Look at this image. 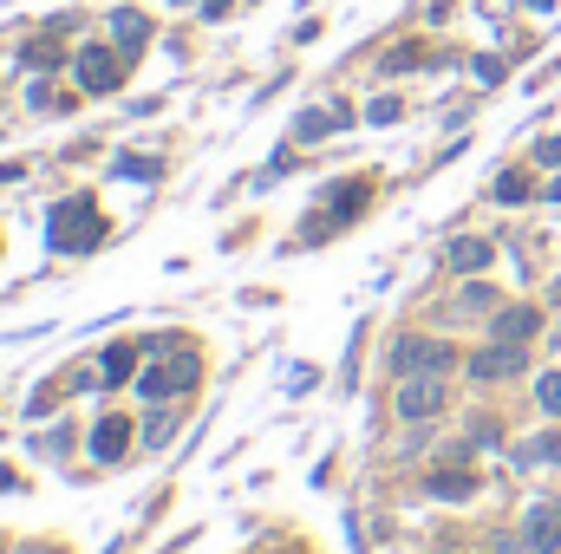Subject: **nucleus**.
Instances as JSON below:
<instances>
[{
    "label": "nucleus",
    "instance_id": "ddd939ff",
    "mask_svg": "<svg viewBox=\"0 0 561 554\" xmlns=\"http://www.w3.org/2000/svg\"><path fill=\"white\" fill-rule=\"evenodd\" d=\"M470 489H477L470 470H437V476H431V496H437V503H463Z\"/></svg>",
    "mask_w": 561,
    "mask_h": 554
},
{
    "label": "nucleus",
    "instance_id": "393cba45",
    "mask_svg": "<svg viewBox=\"0 0 561 554\" xmlns=\"http://www.w3.org/2000/svg\"><path fill=\"white\" fill-rule=\"evenodd\" d=\"M490 554H523V549H516V542H496V549H490Z\"/></svg>",
    "mask_w": 561,
    "mask_h": 554
},
{
    "label": "nucleus",
    "instance_id": "20e7f679",
    "mask_svg": "<svg viewBox=\"0 0 561 554\" xmlns=\"http://www.w3.org/2000/svg\"><path fill=\"white\" fill-rule=\"evenodd\" d=\"M529 366V346H510V339H490L483 353H470V379L477 385H496V379H516Z\"/></svg>",
    "mask_w": 561,
    "mask_h": 554
},
{
    "label": "nucleus",
    "instance_id": "5701e85b",
    "mask_svg": "<svg viewBox=\"0 0 561 554\" xmlns=\"http://www.w3.org/2000/svg\"><path fill=\"white\" fill-rule=\"evenodd\" d=\"M536 157H542V170H561V138H542V150H536Z\"/></svg>",
    "mask_w": 561,
    "mask_h": 554
},
{
    "label": "nucleus",
    "instance_id": "1a4fd4ad",
    "mask_svg": "<svg viewBox=\"0 0 561 554\" xmlns=\"http://www.w3.org/2000/svg\"><path fill=\"white\" fill-rule=\"evenodd\" d=\"M144 39H150V20H144L138 7H118V13H112V46H118L125 59H138Z\"/></svg>",
    "mask_w": 561,
    "mask_h": 554
},
{
    "label": "nucleus",
    "instance_id": "0eeeda50",
    "mask_svg": "<svg viewBox=\"0 0 561 554\" xmlns=\"http://www.w3.org/2000/svg\"><path fill=\"white\" fill-rule=\"evenodd\" d=\"M542 333V313L536 307H503L496 320H490V339H510V346H523V339H536Z\"/></svg>",
    "mask_w": 561,
    "mask_h": 554
},
{
    "label": "nucleus",
    "instance_id": "dca6fc26",
    "mask_svg": "<svg viewBox=\"0 0 561 554\" xmlns=\"http://www.w3.org/2000/svg\"><path fill=\"white\" fill-rule=\"evenodd\" d=\"M66 53H59V39H26L20 46V66H33V72H46V66H59Z\"/></svg>",
    "mask_w": 561,
    "mask_h": 554
},
{
    "label": "nucleus",
    "instance_id": "6ab92c4d",
    "mask_svg": "<svg viewBox=\"0 0 561 554\" xmlns=\"http://www.w3.org/2000/svg\"><path fill=\"white\" fill-rule=\"evenodd\" d=\"M523 196H529V176L523 170H503L496 176V203H523Z\"/></svg>",
    "mask_w": 561,
    "mask_h": 554
},
{
    "label": "nucleus",
    "instance_id": "9d476101",
    "mask_svg": "<svg viewBox=\"0 0 561 554\" xmlns=\"http://www.w3.org/2000/svg\"><path fill=\"white\" fill-rule=\"evenodd\" d=\"M176 424H183V412H176V405H170V399H163V405H157V412L144 417L138 443H144V450H163V443H170V437H176Z\"/></svg>",
    "mask_w": 561,
    "mask_h": 554
},
{
    "label": "nucleus",
    "instance_id": "7ed1b4c3",
    "mask_svg": "<svg viewBox=\"0 0 561 554\" xmlns=\"http://www.w3.org/2000/svg\"><path fill=\"white\" fill-rule=\"evenodd\" d=\"M72 72H79L85 92H118V79H125V53H118V46H79Z\"/></svg>",
    "mask_w": 561,
    "mask_h": 554
},
{
    "label": "nucleus",
    "instance_id": "f8f14e48",
    "mask_svg": "<svg viewBox=\"0 0 561 554\" xmlns=\"http://www.w3.org/2000/svg\"><path fill=\"white\" fill-rule=\"evenodd\" d=\"M340 125H346V112H340V105H333V112H300V118H294V138L320 143L327 131H340Z\"/></svg>",
    "mask_w": 561,
    "mask_h": 554
},
{
    "label": "nucleus",
    "instance_id": "4468645a",
    "mask_svg": "<svg viewBox=\"0 0 561 554\" xmlns=\"http://www.w3.org/2000/svg\"><path fill=\"white\" fill-rule=\"evenodd\" d=\"M170 392H176V366H150V372H138V399L163 405Z\"/></svg>",
    "mask_w": 561,
    "mask_h": 554
},
{
    "label": "nucleus",
    "instance_id": "a211bd4d",
    "mask_svg": "<svg viewBox=\"0 0 561 554\" xmlns=\"http://www.w3.org/2000/svg\"><path fill=\"white\" fill-rule=\"evenodd\" d=\"M536 405H542V417H561V372L536 379Z\"/></svg>",
    "mask_w": 561,
    "mask_h": 554
},
{
    "label": "nucleus",
    "instance_id": "f257e3e1",
    "mask_svg": "<svg viewBox=\"0 0 561 554\" xmlns=\"http://www.w3.org/2000/svg\"><path fill=\"white\" fill-rule=\"evenodd\" d=\"M99 242H105V216H99L92 196H72V203L53 209V249L59 255H92Z\"/></svg>",
    "mask_w": 561,
    "mask_h": 554
},
{
    "label": "nucleus",
    "instance_id": "423d86ee",
    "mask_svg": "<svg viewBox=\"0 0 561 554\" xmlns=\"http://www.w3.org/2000/svg\"><path fill=\"white\" fill-rule=\"evenodd\" d=\"M523 549L529 554H561V503L556 496L529 503V516H523Z\"/></svg>",
    "mask_w": 561,
    "mask_h": 554
},
{
    "label": "nucleus",
    "instance_id": "2eb2a0df",
    "mask_svg": "<svg viewBox=\"0 0 561 554\" xmlns=\"http://www.w3.org/2000/svg\"><path fill=\"white\" fill-rule=\"evenodd\" d=\"M99 372H105V385L131 379V372H138V346H105V366H99Z\"/></svg>",
    "mask_w": 561,
    "mask_h": 554
},
{
    "label": "nucleus",
    "instance_id": "f3484780",
    "mask_svg": "<svg viewBox=\"0 0 561 554\" xmlns=\"http://www.w3.org/2000/svg\"><path fill=\"white\" fill-rule=\"evenodd\" d=\"M523 463H561V430H549V437H529V443H523Z\"/></svg>",
    "mask_w": 561,
    "mask_h": 554
},
{
    "label": "nucleus",
    "instance_id": "a878e982",
    "mask_svg": "<svg viewBox=\"0 0 561 554\" xmlns=\"http://www.w3.org/2000/svg\"><path fill=\"white\" fill-rule=\"evenodd\" d=\"M529 7H542V13H549V7H556V0H529Z\"/></svg>",
    "mask_w": 561,
    "mask_h": 554
},
{
    "label": "nucleus",
    "instance_id": "39448f33",
    "mask_svg": "<svg viewBox=\"0 0 561 554\" xmlns=\"http://www.w3.org/2000/svg\"><path fill=\"white\" fill-rule=\"evenodd\" d=\"M444 412V372H424V379H399V417L424 424V417Z\"/></svg>",
    "mask_w": 561,
    "mask_h": 554
},
{
    "label": "nucleus",
    "instance_id": "aec40b11",
    "mask_svg": "<svg viewBox=\"0 0 561 554\" xmlns=\"http://www.w3.org/2000/svg\"><path fill=\"white\" fill-rule=\"evenodd\" d=\"M157 170H163L157 157H118V176H138V183H150Z\"/></svg>",
    "mask_w": 561,
    "mask_h": 554
},
{
    "label": "nucleus",
    "instance_id": "b1692460",
    "mask_svg": "<svg viewBox=\"0 0 561 554\" xmlns=\"http://www.w3.org/2000/svg\"><path fill=\"white\" fill-rule=\"evenodd\" d=\"M542 196H549V203H561V176H556V183H549V189H542Z\"/></svg>",
    "mask_w": 561,
    "mask_h": 554
},
{
    "label": "nucleus",
    "instance_id": "6e6552de",
    "mask_svg": "<svg viewBox=\"0 0 561 554\" xmlns=\"http://www.w3.org/2000/svg\"><path fill=\"white\" fill-rule=\"evenodd\" d=\"M131 437H138V430H131L125 417H99V430H92V457H99V463H118V457L131 450Z\"/></svg>",
    "mask_w": 561,
    "mask_h": 554
},
{
    "label": "nucleus",
    "instance_id": "4be33fe9",
    "mask_svg": "<svg viewBox=\"0 0 561 554\" xmlns=\"http://www.w3.org/2000/svg\"><path fill=\"white\" fill-rule=\"evenodd\" d=\"M366 118H373V125H392V118H399V99H373Z\"/></svg>",
    "mask_w": 561,
    "mask_h": 554
},
{
    "label": "nucleus",
    "instance_id": "f03ea898",
    "mask_svg": "<svg viewBox=\"0 0 561 554\" xmlns=\"http://www.w3.org/2000/svg\"><path fill=\"white\" fill-rule=\"evenodd\" d=\"M450 366H457V353L437 346V339H424V333L392 346V379H424V372H450Z\"/></svg>",
    "mask_w": 561,
    "mask_h": 554
},
{
    "label": "nucleus",
    "instance_id": "9b49d317",
    "mask_svg": "<svg viewBox=\"0 0 561 554\" xmlns=\"http://www.w3.org/2000/svg\"><path fill=\"white\" fill-rule=\"evenodd\" d=\"M450 268H457V275H483V268H490V242H483V235H457V242H450Z\"/></svg>",
    "mask_w": 561,
    "mask_h": 554
},
{
    "label": "nucleus",
    "instance_id": "412c9836",
    "mask_svg": "<svg viewBox=\"0 0 561 554\" xmlns=\"http://www.w3.org/2000/svg\"><path fill=\"white\" fill-rule=\"evenodd\" d=\"M483 307H490V287H483V280H470V287H463V300H457V313H483Z\"/></svg>",
    "mask_w": 561,
    "mask_h": 554
}]
</instances>
